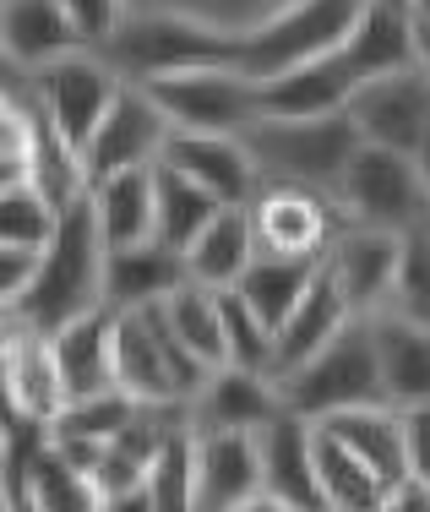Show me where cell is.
Here are the masks:
<instances>
[{
    "label": "cell",
    "mask_w": 430,
    "mask_h": 512,
    "mask_svg": "<svg viewBox=\"0 0 430 512\" xmlns=\"http://www.w3.org/2000/svg\"><path fill=\"white\" fill-rule=\"evenodd\" d=\"M98 306H104V235H98L88 191H82L77 202H66L55 213V229L39 246L33 284L22 289L11 316L33 333H55L60 322L88 316Z\"/></svg>",
    "instance_id": "1"
},
{
    "label": "cell",
    "mask_w": 430,
    "mask_h": 512,
    "mask_svg": "<svg viewBox=\"0 0 430 512\" xmlns=\"http://www.w3.org/2000/svg\"><path fill=\"white\" fill-rule=\"evenodd\" d=\"M240 142L256 158L262 186H311L333 191L360 153V131H354L349 109L333 115H256L240 131Z\"/></svg>",
    "instance_id": "2"
},
{
    "label": "cell",
    "mask_w": 430,
    "mask_h": 512,
    "mask_svg": "<svg viewBox=\"0 0 430 512\" xmlns=\"http://www.w3.org/2000/svg\"><path fill=\"white\" fill-rule=\"evenodd\" d=\"M98 55L115 66L120 82H158L186 66H235V39L180 17V11L131 6L120 28L98 44Z\"/></svg>",
    "instance_id": "3"
},
{
    "label": "cell",
    "mask_w": 430,
    "mask_h": 512,
    "mask_svg": "<svg viewBox=\"0 0 430 512\" xmlns=\"http://www.w3.org/2000/svg\"><path fill=\"white\" fill-rule=\"evenodd\" d=\"M278 398H284L289 414H305V420H327V414H338V409L387 398L371 316H349L333 344H322L311 360L294 365L284 382H278Z\"/></svg>",
    "instance_id": "4"
},
{
    "label": "cell",
    "mask_w": 430,
    "mask_h": 512,
    "mask_svg": "<svg viewBox=\"0 0 430 512\" xmlns=\"http://www.w3.org/2000/svg\"><path fill=\"white\" fill-rule=\"evenodd\" d=\"M360 11H365V0H289L262 28L235 39V66L251 82H262V77H278L289 66H305V60L338 55L349 44Z\"/></svg>",
    "instance_id": "5"
},
{
    "label": "cell",
    "mask_w": 430,
    "mask_h": 512,
    "mask_svg": "<svg viewBox=\"0 0 430 512\" xmlns=\"http://www.w3.org/2000/svg\"><path fill=\"white\" fill-rule=\"evenodd\" d=\"M333 202L349 224H371L387 229V235H409V229L430 224V191L420 175V158L376 148V142H360V153L349 158L343 180L333 186Z\"/></svg>",
    "instance_id": "6"
},
{
    "label": "cell",
    "mask_w": 430,
    "mask_h": 512,
    "mask_svg": "<svg viewBox=\"0 0 430 512\" xmlns=\"http://www.w3.org/2000/svg\"><path fill=\"white\" fill-rule=\"evenodd\" d=\"M142 88L153 93L158 109L169 115V126L180 131H229V137H240L262 115L256 82L240 66H186L158 82H142Z\"/></svg>",
    "instance_id": "7"
},
{
    "label": "cell",
    "mask_w": 430,
    "mask_h": 512,
    "mask_svg": "<svg viewBox=\"0 0 430 512\" xmlns=\"http://www.w3.org/2000/svg\"><path fill=\"white\" fill-rule=\"evenodd\" d=\"M28 93L49 115V126L66 137V148L82 153V142H88L93 126L104 120L109 99L120 93V77L98 50H71V55L49 60L39 71H28Z\"/></svg>",
    "instance_id": "8"
},
{
    "label": "cell",
    "mask_w": 430,
    "mask_h": 512,
    "mask_svg": "<svg viewBox=\"0 0 430 512\" xmlns=\"http://www.w3.org/2000/svg\"><path fill=\"white\" fill-rule=\"evenodd\" d=\"M164 137H169V115L158 109V99L142 82H120L104 120L93 126V137L77 153L88 186L104 175H120V169H153L158 153H164Z\"/></svg>",
    "instance_id": "9"
},
{
    "label": "cell",
    "mask_w": 430,
    "mask_h": 512,
    "mask_svg": "<svg viewBox=\"0 0 430 512\" xmlns=\"http://www.w3.org/2000/svg\"><path fill=\"white\" fill-rule=\"evenodd\" d=\"M245 207H251L256 251H267V256L322 262L327 246H333L338 229H343L333 191H311V186H262Z\"/></svg>",
    "instance_id": "10"
},
{
    "label": "cell",
    "mask_w": 430,
    "mask_h": 512,
    "mask_svg": "<svg viewBox=\"0 0 430 512\" xmlns=\"http://www.w3.org/2000/svg\"><path fill=\"white\" fill-rule=\"evenodd\" d=\"M349 120L360 142H376L392 153H420V142L430 137V77L420 66H403L387 77L354 82Z\"/></svg>",
    "instance_id": "11"
},
{
    "label": "cell",
    "mask_w": 430,
    "mask_h": 512,
    "mask_svg": "<svg viewBox=\"0 0 430 512\" xmlns=\"http://www.w3.org/2000/svg\"><path fill=\"white\" fill-rule=\"evenodd\" d=\"M256 496H262L256 431H191V507L251 512Z\"/></svg>",
    "instance_id": "12"
},
{
    "label": "cell",
    "mask_w": 430,
    "mask_h": 512,
    "mask_svg": "<svg viewBox=\"0 0 430 512\" xmlns=\"http://www.w3.org/2000/svg\"><path fill=\"white\" fill-rule=\"evenodd\" d=\"M262 447V496L251 512H327L316 491V458H311V420L278 409L256 431Z\"/></svg>",
    "instance_id": "13"
},
{
    "label": "cell",
    "mask_w": 430,
    "mask_h": 512,
    "mask_svg": "<svg viewBox=\"0 0 430 512\" xmlns=\"http://www.w3.org/2000/svg\"><path fill=\"white\" fill-rule=\"evenodd\" d=\"M158 164L180 169V175L196 180L207 197H218L224 207H245L256 191H262L251 148H245L240 137H229V131H180V126H169Z\"/></svg>",
    "instance_id": "14"
},
{
    "label": "cell",
    "mask_w": 430,
    "mask_h": 512,
    "mask_svg": "<svg viewBox=\"0 0 430 512\" xmlns=\"http://www.w3.org/2000/svg\"><path fill=\"white\" fill-rule=\"evenodd\" d=\"M392 262H398V235L343 218L338 240L322 256V273L338 284V295L349 300L354 316H376L392 295Z\"/></svg>",
    "instance_id": "15"
},
{
    "label": "cell",
    "mask_w": 430,
    "mask_h": 512,
    "mask_svg": "<svg viewBox=\"0 0 430 512\" xmlns=\"http://www.w3.org/2000/svg\"><path fill=\"white\" fill-rule=\"evenodd\" d=\"M284 409L278 382L256 365H213L207 382L196 387V398L186 404L191 431H262L273 414Z\"/></svg>",
    "instance_id": "16"
},
{
    "label": "cell",
    "mask_w": 430,
    "mask_h": 512,
    "mask_svg": "<svg viewBox=\"0 0 430 512\" xmlns=\"http://www.w3.org/2000/svg\"><path fill=\"white\" fill-rule=\"evenodd\" d=\"M349 316L354 311H349V300L338 295V284L327 273H316L311 289L294 300V311L273 327V360H267V376H273V382H284L294 365H305L322 344H333L338 327L349 322Z\"/></svg>",
    "instance_id": "17"
},
{
    "label": "cell",
    "mask_w": 430,
    "mask_h": 512,
    "mask_svg": "<svg viewBox=\"0 0 430 512\" xmlns=\"http://www.w3.org/2000/svg\"><path fill=\"white\" fill-rule=\"evenodd\" d=\"M71 50H88V44L71 28L60 0H0V55L17 71H39Z\"/></svg>",
    "instance_id": "18"
},
{
    "label": "cell",
    "mask_w": 430,
    "mask_h": 512,
    "mask_svg": "<svg viewBox=\"0 0 430 512\" xmlns=\"http://www.w3.org/2000/svg\"><path fill=\"white\" fill-rule=\"evenodd\" d=\"M349 93H354V71L343 50L256 82L262 115H333V109H349Z\"/></svg>",
    "instance_id": "19"
},
{
    "label": "cell",
    "mask_w": 430,
    "mask_h": 512,
    "mask_svg": "<svg viewBox=\"0 0 430 512\" xmlns=\"http://www.w3.org/2000/svg\"><path fill=\"white\" fill-rule=\"evenodd\" d=\"M414 33H420V22H414L409 6H398V0H365L360 22H354L349 44H343V60H349L354 82L387 77V71H403V66H420Z\"/></svg>",
    "instance_id": "20"
},
{
    "label": "cell",
    "mask_w": 430,
    "mask_h": 512,
    "mask_svg": "<svg viewBox=\"0 0 430 512\" xmlns=\"http://www.w3.org/2000/svg\"><path fill=\"white\" fill-rule=\"evenodd\" d=\"M109 333H115V311L98 306L88 316H71L49 333V355H55L60 387L66 398H88L115 387V360H109Z\"/></svg>",
    "instance_id": "21"
},
{
    "label": "cell",
    "mask_w": 430,
    "mask_h": 512,
    "mask_svg": "<svg viewBox=\"0 0 430 512\" xmlns=\"http://www.w3.org/2000/svg\"><path fill=\"white\" fill-rule=\"evenodd\" d=\"M180 278H186V256L147 235L137 246L104 251V306L109 311L153 306V300H164Z\"/></svg>",
    "instance_id": "22"
},
{
    "label": "cell",
    "mask_w": 430,
    "mask_h": 512,
    "mask_svg": "<svg viewBox=\"0 0 430 512\" xmlns=\"http://www.w3.org/2000/svg\"><path fill=\"white\" fill-rule=\"evenodd\" d=\"M180 256H186V278H196L207 289H235L240 273L256 262L251 207H218Z\"/></svg>",
    "instance_id": "23"
},
{
    "label": "cell",
    "mask_w": 430,
    "mask_h": 512,
    "mask_svg": "<svg viewBox=\"0 0 430 512\" xmlns=\"http://www.w3.org/2000/svg\"><path fill=\"white\" fill-rule=\"evenodd\" d=\"M376 360H382V393L387 404H425L430 398V327L409 316L376 311Z\"/></svg>",
    "instance_id": "24"
},
{
    "label": "cell",
    "mask_w": 430,
    "mask_h": 512,
    "mask_svg": "<svg viewBox=\"0 0 430 512\" xmlns=\"http://www.w3.org/2000/svg\"><path fill=\"white\" fill-rule=\"evenodd\" d=\"M311 458H316V491H322L327 512H382L387 480L360 453H349L322 420H311Z\"/></svg>",
    "instance_id": "25"
},
{
    "label": "cell",
    "mask_w": 430,
    "mask_h": 512,
    "mask_svg": "<svg viewBox=\"0 0 430 512\" xmlns=\"http://www.w3.org/2000/svg\"><path fill=\"white\" fill-rule=\"evenodd\" d=\"M93 224L104 235V251L137 246L153 235V169H120L88 186Z\"/></svg>",
    "instance_id": "26"
},
{
    "label": "cell",
    "mask_w": 430,
    "mask_h": 512,
    "mask_svg": "<svg viewBox=\"0 0 430 512\" xmlns=\"http://www.w3.org/2000/svg\"><path fill=\"white\" fill-rule=\"evenodd\" d=\"M322 425L349 447V453H360L365 463H371L387 485L398 480V474H409V463H403V409L398 404H387V398H376V404H354V409L327 414Z\"/></svg>",
    "instance_id": "27"
},
{
    "label": "cell",
    "mask_w": 430,
    "mask_h": 512,
    "mask_svg": "<svg viewBox=\"0 0 430 512\" xmlns=\"http://www.w3.org/2000/svg\"><path fill=\"white\" fill-rule=\"evenodd\" d=\"M6 365H11V387H17V404L28 420H55V409L66 404V387H60L55 355H49V333L17 322V333L6 338Z\"/></svg>",
    "instance_id": "28"
},
{
    "label": "cell",
    "mask_w": 430,
    "mask_h": 512,
    "mask_svg": "<svg viewBox=\"0 0 430 512\" xmlns=\"http://www.w3.org/2000/svg\"><path fill=\"white\" fill-rule=\"evenodd\" d=\"M322 273V262H305V256H267L256 251V262L240 273V300L262 316L267 327H278L294 311V300L311 289V278Z\"/></svg>",
    "instance_id": "29"
},
{
    "label": "cell",
    "mask_w": 430,
    "mask_h": 512,
    "mask_svg": "<svg viewBox=\"0 0 430 512\" xmlns=\"http://www.w3.org/2000/svg\"><path fill=\"white\" fill-rule=\"evenodd\" d=\"M218 197H207L196 180H186L180 169L153 164V240H164L169 251H186L196 240V229L218 213Z\"/></svg>",
    "instance_id": "30"
},
{
    "label": "cell",
    "mask_w": 430,
    "mask_h": 512,
    "mask_svg": "<svg viewBox=\"0 0 430 512\" xmlns=\"http://www.w3.org/2000/svg\"><path fill=\"white\" fill-rule=\"evenodd\" d=\"M164 322L175 327V338L191 349L196 360L224 365V333H218V289L196 284V278H180L164 300Z\"/></svg>",
    "instance_id": "31"
},
{
    "label": "cell",
    "mask_w": 430,
    "mask_h": 512,
    "mask_svg": "<svg viewBox=\"0 0 430 512\" xmlns=\"http://www.w3.org/2000/svg\"><path fill=\"white\" fill-rule=\"evenodd\" d=\"M28 512H98V485L77 463H66L55 447H39L28 469Z\"/></svg>",
    "instance_id": "32"
},
{
    "label": "cell",
    "mask_w": 430,
    "mask_h": 512,
    "mask_svg": "<svg viewBox=\"0 0 430 512\" xmlns=\"http://www.w3.org/2000/svg\"><path fill=\"white\" fill-rule=\"evenodd\" d=\"M392 316H409V322L430 327V224L398 235V262H392V295L387 306Z\"/></svg>",
    "instance_id": "33"
},
{
    "label": "cell",
    "mask_w": 430,
    "mask_h": 512,
    "mask_svg": "<svg viewBox=\"0 0 430 512\" xmlns=\"http://www.w3.org/2000/svg\"><path fill=\"white\" fill-rule=\"evenodd\" d=\"M218 333H224V360L229 365H256L267 371L273 360V327L240 300V289H218Z\"/></svg>",
    "instance_id": "34"
},
{
    "label": "cell",
    "mask_w": 430,
    "mask_h": 512,
    "mask_svg": "<svg viewBox=\"0 0 430 512\" xmlns=\"http://www.w3.org/2000/svg\"><path fill=\"white\" fill-rule=\"evenodd\" d=\"M131 409H137V398H126L120 387H104V393H88V398H66V404L55 409V420H49V431H55V436L109 442V436L131 420Z\"/></svg>",
    "instance_id": "35"
},
{
    "label": "cell",
    "mask_w": 430,
    "mask_h": 512,
    "mask_svg": "<svg viewBox=\"0 0 430 512\" xmlns=\"http://www.w3.org/2000/svg\"><path fill=\"white\" fill-rule=\"evenodd\" d=\"M131 6H158V11H180V17L202 22V28L213 33H229V39H240V33L262 28L273 11H284L289 0H131Z\"/></svg>",
    "instance_id": "36"
},
{
    "label": "cell",
    "mask_w": 430,
    "mask_h": 512,
    "mask_svg": "<svg viewBox=\"0 0 430 512\" xmlns=\"http://www.w3.org/2000/svg\"><path fill=\"white\" fill-rule=\"evenodd\" d=\"M147 491L158 512H191V420L164 436V447L147 463Z\"/></svg>",
    "instance_id": "37"
},
{
    "label": "cell",
    "mask_w": 430,
    "mask_h": 512,
    "mask_svg": "<svg viewBox=\"0 0 430 512\" xmlns=\"http://www.w3.org/2000/svg\"><path fill=\"white\" fill-rule=\"evenodd\" d=\"M55 229V207L44 202V191L33 180H17V186L0 191V246H33L39 251Z\"/></svg>",
    "instance_id": "38"
},
{
    "label": "cell",
    "mask_w": 430,
    "mask_h": 512,
    "mask_svg": "<svg viewBox=\"0 0 430 512\" xmlns=\"http://www.w3.org/2000/svg\"><path fill=\"white\" fill-rule=\"evenodd\" d=\"M60 6H66L71 28L82 33V44H88V50H98V44H104L109 33L120 28V17L131 11V0H60Z\"/></svg>",
    "instance_id": "39"
},
{
    "label": "cell",
    "mask_w": 430,
    "mask_h": 512,
    "mask_svg": "<svg viewBox=\"0 0 430 512\" xmlns=\"http://www.w3.org/2000/svg\"><path fill=\"white\" fill-rule=\"evenodd\" d=\"M403 409V463L414 480L430 485V398L425 404H398Z\"/></svg>",
    "instance_id": "40"
},
{
    "label": "cell",
    "mask_w": 430,
    "mask_h": 512,
    "mask_svg": "<svg viewBox=\"0 0 430 512\" xmlns=\"http://www.w3.org/2000/svg\"><path fill=\"white\" fill-rule=\"evenodd\" d=\"M33 267H39L33 246H0V306H17L22 289L33 284Z\"/></svg>",
    "instance_id": "41"
},
{
    "label": "cell",
    "mask_w": 430,
    "mask_h": 512,
    "mask_svg": "<svg viewBox=\"0 0 430 512\" xmlns=\"http://www.w3.org/2000/svg\"><path fill=\"white\" fill-rule=\"evenodd\" d=\"M382 512H430V485L414 474H398L382 496Z\"/></svg>",
    "instance_id": "42"
},
{
    "label": "cell",
    "mask_w": 430,
    "mask_h": 512,
    "mask_svg": "<svg viewBox=\"0 0 430 512\" xmlns=\"http://www.w3.org/2000/svg\"><path fill=\"white\" fill-rule=\"evenodd\" d=\"M17 180H28V164H17V158H0V191L17 186Z\"/></svg>",
    "instance_id": "43"
},
{
    "label": "cell",
    "mask_w": 430,
    "mask_h": 512,
    "mask_svg": "<svg viewBox=\"0 0 430 512\" xmlns=\"http://www.w3.org/2000/svg\"><path fill=\"white\" fill-rule=\"evenodd\" d=\"M414 55H420V71L430 77V22H420V33H414Z\"/></svg>",
    "instance_id": "44"
},
{
    "label": "cell",
    "mask_w": 430,
    "mask_h": 512,
    "mask_svg": "<svg viewBox=\"0 0 430 512\" xmlns=\"http://www.w3.org/2000/svg\"><path fill=\"white\" fill-rule=\"evenodd\" d=\"M414 158H420V175H425V191H430V137L420 142V153H414Z\"/></svg>",
    "instance_id": "45"
},
{
    "label": "cell",
    "mask_w": 430,
    "mask_h": 512,
    "mask_svg": "<svg viewBox=\"0 0 430 512\" xmlns=\"http://www.w3.org/2000/svg\"><path fill=\"white\" fill-rule=\"evenodd\" d=\"M409 11H414V22H430V0H409Z\"/></svg>",
    "instance_id": "46"
},
{
    "label": "cell",
    "mask_w": 430,
    "mask_h": 512,
    "mask_svg": "<svg viewBox=\"0 0 430 512\" xmlns=\"http://www.w3.org/2000/svg\"><path fill=\"white\" fill-rule=\"evenodd\" d=\"M398 6H409V0H398Z\"/></svg>",
    "instance_id": "47"
},
{
    "label": "cell",
    "mask_w": 430,
    "mask_h": 512,
    "mask_svg": "<svg viewBox=\"0 0 430 512\" xmlns=\"http://www.w3.org/2000/svg\"><path fill=\"white\" fill-rule=\"evenodd\" d=\"M0 311H11V306H0Z\"/></svg>",
    "instance_id": "48"
}]
</instances>
